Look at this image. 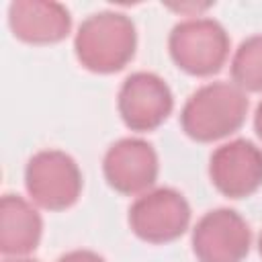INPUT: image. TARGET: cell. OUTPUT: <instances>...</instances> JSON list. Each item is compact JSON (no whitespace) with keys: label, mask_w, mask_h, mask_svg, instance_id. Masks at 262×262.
Masks as SVG:
<instances>
[{"label":"cell","mask_w":262,"mask_h":262,"mask_svg":"<svg viewBox=\"0 0 262 262\" xmlns=\"http://www.w3.org/2000/svg\"><path fill=\"white\" fill-rule=\"evenodd\" d=\"M248 108V94L233 82H209L186 98L180 111V127L192 141H221L242 129Z\"/></svg>","instance_id":"1"},{"label":"cell","mask_w":262,"mask_h":262,"mask_svg":"<svg viewBox=\"0 0 262 262\" xmlns=\"http://www.w3.org/2000/svg\"><path fill=\"white\" fill-rule=\"evenodd\" d=\"M137 29L131 16L117 10H100L82 20L74 35L78 63L92 74H115L135 55Z\"/></svg>","instance_id":"2"},{"label":"cell","mask_w":262,"mask_h":262,"mask_svg":"<svg viewBox=\"0 0 262 262\" xmlns=\"http://www.w3.org/2000/svg\"><path fill=\"white\" fill-rule=\"evenodd\" d=\"M225 27L209 16H190L176 23L168 35V51L178 70L207 78L217 74L229 57Z\"/></svg>","instance_id":"3"},{"label":"cell","mask_w":262,"mask_h":262,"mask_svg":"<svg viewBox=\"0 0 262 262\" xmlns=\"http://www.w3.org/2000/svg\"><path fill=\"white\" fill-rule=\"evenodd\" d=\"M84 178L78 162L61 149H41L25 166L29 199L45 211H66L82 194Z\"/></svg>","instance_id":"4"},{"label":"cell","mask_w":262,"mask_h":262,"mask_svg":"<svg viewBox=\"0 0 262 262\" xmlns=\"http://www.w3.org/2000/svg\"><path fill=\"white\" fill-rule=\"evenodd\" d=\"M192 219V211L182 192L170 186L151 188L129 207L131 231L147 244H170L186 233Z\"/></svg>","instance_id":"5"},{"label":"cell","mask_w":262,"mask_h":262,"mask_svg":"<svg viewBox=\"0 0 262 262\" xmlns=\"http://www.w3.org/2000/svg\"><path fill=\"white\" fill-rule=\"evenodd\" d=\"M174 108V94L154 72H133L117 94V111L127 129L147 133L166 123Z\"/></svg>","instance_id":"6"},{"label":"cell","mask_w":262,"mask_h":262,"mask_svg":"<svg viewBox=\"0 0 262 262\" xmlns=\"http://www.w3.org/2000/svg\"><path fill=\"white\" fill-rule=\"evenodd\" d=\"M190 246L199 262H244L250 254L252 231L237 211L219 207L196 221Z\"/></svg>","instance_id":"7"},{"label":"cell","mask_w":262,"mask_h":262,"mask_svg":"<svg viewBox=\"0 0 262 262\" xmlns=\"http://www.w3.org/2000/svg\"><path fill=\"white\" fill-rule=\"evenodd\" d=\"M102 174L115 192L139 196L154 188L160 174V160L149 141L141 137H123L106 149Z\"/></svg>","instance_id":"8"},{"label":"cell","mask_w":262,"mask_h":262,"mask_svg":"<svg viewBox=\"0 0 262 262\" xmlns=\"http://www.w3.org/2000/svg\"><path fill=\"white\" fill-rule=\"evenodd\" d=\"M211 184L227 199H246L262 186V147L237 137L221 143L209 158Z\"/></svg>","instance_id":"9"},{"label":"cell","mask_w":262,"mask_h":262,"mask_svg":"<svg viewBox=\"0 0 262 262\" xmlns=\"http://www.w3.org/2000/svg\"><path fill=\"white\" fill-rule=\"evenodd\" d=\"M8 27L12 35L29 45H53L72 31V14L53 0H14L8 4Z\"/></svg>","instance_id":"10"},{"label":"cell","mask_w":262,"mask_h":262,"mask_svg":"<svg viewBox=\"0 0 262 262\" xmlns=\"http://www.w3.org/2000/svg\"><path fill=\"white\" fill-rule=\"evenodd\" d=\"M43 237V217L33 201L20 194H4L0 201V252L20 258L35 252Z\"/></svg>","instance_id":"11"},{"label":"cell","mask_w":262,"mask_h":262,"mask_svg":"<svg viewBox=\"0 0 262 262\" xmlns=\"http://www.w3.org/2000/svg\"><path fill=\"white\" fill-rule=\"evenodd\" d=\"M231 82L248 92H262V33L244 39L231 55Z\"/></svg>","instance_id":"12"},{"label":"cell","mask_w":262,"mask_h":262,"mask_svg":"<svg viewBox=\"0 0 262 262\" xmlns=\"http://www.w3.org/2000/svg\"><path fill=\"white\" fill-rule=\"evenodd\" d=\"M55 262H106V260L92 250H72L61 254Z\"/></svg>","instance_id":"13"},{"label":"cell","mask_w":262,"mask_h":262,"mask_svg":"<svg viewBox=\"0 0 262 262\" xmlns=\"http://www.w3.org/2000/svg\"><path fill=\"white\" fill-rule=\"evenodd\" d=\"M254 131L262 141V102L256 106V113H254Z\"/></svg>","instance_id":"14"},{"label":"cell","mask_w":262,"mask_h":262,"mask_svg":"<svg viewBox=\"0 0 262 262\" xmlns=\"http://www.w3.org/2000/svg\"><path fill=\"white\" fill-rule=\"evenodd\" d=\"M4 262H39V260L31 258V256H20V258H6Z\"/></svg>","instance_id":"15"},{"label":"cell","mask_w":262,"mask_h":262,"mask_svg":"<svg viewBox=\"0 0 262 262\" xmlns=\"http://www.w3.org/2000/svg\"><path fill=\"white\" fill-rule=\"evenodd\" d=\"M258 252H260V256H262V233H260V237H258Z\"/></svg>","instance_id":"16"}]
</instances>
